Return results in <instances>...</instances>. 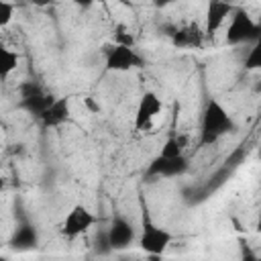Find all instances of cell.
Wrapping results in <instances>:
<instances>
[{"mask_svg":"<svg viewBox=\"0 0 261 261\" xmlns=\"http://www.w3.org/2000/svg\"><path fill=\"white\" fill-rule=\"evenodd\" d=\"M243 67L247 71H257L261 67V41H255L251 43L245 59H243Z\"/></svg>","mask_w":261,"mask_h":261,"instance_id":"obj_16","label":"cell"},{"mask_svg":"<svg viewBox=\"0 0 261 261\" xmlns=\"http://www.w3.org/2000/svg\"><path fill=\"white\" fill-rule=\"evenodd\" d=\"M8 245L14 251L35 249L39 245V230H37V226L33 222H20V224H16V228H14Z\"/></svg>","mask_w":261,"mask_h":261,"instance_id":"obj_13","label":"cell"},{"mask_svg":"<svg viewBox=\"0 0 261 261\" xmlns=\"http://www.w3.org/2000/svg\"><path fill=\"white\" fill-rule=\"evenodd\" d=\"M139 241V247L143 253L151 255V257H159L165 253V249L171 245L173 241V234L167 230V228H161L157 226L151 216H149V210H143V218H141V234L137 237Z\"/></svg>","mask_w":261,"mask_h":261,"instance_id":"obj_3","label":"cell"},{"mask_svg":"<svg viewBox=\"0 0 261 261\" xmlns=\"http://www.w3.org/2000/svg\"><path fill=\"white\" fill-rule=\"evenodd\" d=\"M106 239L112 251H122V249H128L137 241V228L133 226L128 218L116 214L110 220V226L106 228Z\"/></svg>","mask_w":261,"mask_h":261,"instance_id":"obj_9","label":"cell"},{"mask_svg":"<svg viewBox=\"0 0 261 261\" xmlns=\"http://www.w3.org/2000/svg\"><path fill=\"white\" fill-rule=\"evenodd\" d=\"M4 188H6V179H4V177H0V192H2Z\"/></svg>","mask_w":261,"mask_h":261,"instance_id":"obj_22","label":"cell"},{"mask_svg":"<svg viewBox=\"0 0 261 261\" xmlns=\"http://www.w3.org/2000/svg\"><path fill=\"white\" fill-rule=\"evenodd\" d=\"M114 43L118 45H126V47H135V35L126 24H116L114 27Z\"/></svg>","mask_w":261,"mask_h":261,"instance_id":"obj_17","label":"cell"},{"mask_svg":"<svg viewBox=\"0 0 261 261\" xmlns=\"http://www.w3.org/2000/svg\"><path fill=\"white\" fill-rule=\"evenodd\" d=\"M14 18V4L8 0H0V29L8 27Z\"/></svg>","mask_w":261,"mask_h":261,"instance_id":"obj_18","label":"cell"},{"mask_svg":"<svg viewBox=\"0 0 261 261\" xmlns=\"http://www.w3.org/2000/svg\"><path fill=\"white\" fill-rule=\"evenodd\" d=\"M177 0H153V6L155 8H167V6H171V4H175Z\"/></svg>","mask_w":261,"mask_h":261,"instance_id":"obj_20","label":"cell"},{"mask_svg":"<svg viewBox=\"0 0 261 261\" xmlns=\"http://www.w3.org/2000/svg\"><path fill=\"white\" fill-rule=\"evenodd\" d=\"M33 6H49V4H53L55 0H29Z\"/></svg>","mask_w":261,"mask_h":261,"instance_id":"obj_21","label":"cell"},{"mask_svg":"<svg viewBox=\"0 0 261 261\" xmlns=\"http://www.w3.org/2000/svg\"><path fill=\"white\" fill-rule=\"evenodd\" d=\"M18 92H20V102H18V106H20L22 110H27L29 114L37 116V118H39V114L51 104V100L55 98V96L47 94V92H45L39 84H35V82H24V84H20Z\"/></svg>","mask_w":261,"mask_h":261,"instance_id":"obj_8","label":"cell"},{"mask_svg":"<svg viewBox=\"0 0 261 261\" xmlns=\"http://www.w3.org/2000/svg\"><path fill=\"white\" fill-rule=\"evenodd\" d=\"M104 63L108 71H130L143 67L145 59L135 47L112 43L104 47Z\"/></svg>","mask_w":261,"mask_h":261,"instance_id":"obj_4","label":"cell"},{"mask_svg":"<svg viewBox=\"0 0 261 261\" xmlns=\"http://www.w3.org/2000/svg\"><path fill=\"white\" fill-rule=\"evenodd\" d=\"M188 169H190V161H188L186 155H179V157H161V155H157L149 163V167L145 171V177H149L151 181L171 179V177L184 175Z\"/></svg>","mask_w":261,"mask_h":261,"instance_id":"obj_7","label":"cell"},{"mask_svg":"<svg viewBox=\"0 0 261 261\" xmlns=\"http://www.w3.org/2000/svg\"><path fill=\"white\" fill-rule=\"evenodd\" d=\"M69 112H71V100L67 96H57L39 114V120H41V124L45 128H57L69 118Z\"/></svg>","mask_w":261,"mask_h":261,"instance_id":"obj_12","label":"cell"},{"mask_svg":"<svg viewBox=\"0 0 261 261\" xmlns=\"http://www.w3.org/2000/svg\"><path fill=\"white\" fill-rule=\"evenodd\" d=\"M77 8H90L94 4H102V2H108V0H71Z\"/></svg>","mask_w":261,"mask_h":261,"instance_id":"obj_19","label":"cell"},{"mask_svg":"<svg viewBox=\"0 0 261 261\" xmlns=\"http://www.w3.org/2000/svg\"><path fill=\"white\" fill-rule=\"evenodd\" d=\"M16 65H18L16 51H12L0 43V82H6L10 77V73L16 69Z\"/></svg>","mask_w":261,"mask_h":261,"instance_id":"obj_14","label":"cell"},{"mask_svg":"<svg viewBox=\"0 0 261 261\" xmlns=\"http://www.w3.org/2000/svg\"><path fill=\"white\" fill-rule=\"evenodd\" d=\"M232 10H234V4L228 0H208L206 12H204V27H202L204 37L212 39L222 29V24L228 20Z\"/></svg>","mask_w":261,"mask_h":261,"instance_id":"obj_10","label":"cell"},{"mask_svg":"<svg viewBox=\"0 0 261 261\" xmlns=\"http://www.w3.org/2000/svg\"><path fill=\"white\" fill-rule=\"evenodd\" d=\"M186 145H188V135H171L163 143L159 155L161 157H179V155H184Z\"/></svg>","mask_w":261,"mask_h":261,"instance_id":"obj_15","label":"cell"},{"mask_svg":"<svg viewBox=\"0 0 261 261\" xmlns=\"http://www.w3.org/2000/svg\"><path fill=\"white\" fill-rule=\"evenodd\" d=\"M161 110H163V102H161V98H159L155 92H151V90L143 92L141 98H139L135 116H133V128H135L137 133H145V130H149L151 124L155 122V118L161 114Z\"/></svg>","mask_w":261,"mask_h":261,"instance_id":"obj_6","label":"cell"},{"mask_svg":"<svg viewBox=\"0 0 261 261\" xmlns=\"http://www.w3.org/2000/svg\"><path fill=\"white\" fill-rule=\"evenodd\" d=\"M204 29L198 22H188L171 33V45L175 49H200L204 45Z\"/></svg>","mask_w":261,"mask_h":261,"instance_id":"obj_11","label":"cell"},{"mask_svg":"<svg viewBox=\"0 0 261 261\" xmlns=\"http://www.w3.org/2000/svg\"><path fill=\"white\" fill-rule=\"evenodd\" d=\"M224 41H226V45H243V43L251 45L255 41H261V29H259L257 20L245 8L234 6V10L228 16Z\"/></svg>","mask_w":261,"mask_h":261,"instance_id":"obj_2","label":"cell"},{"mask_svg":"<svg viewBox=\"0 0 261 261\" xmlns=\"http://www.w3.org/2000/svg\"><path fill=\"white\" fill-rule=\"evenodd\" d=\"M234 128H237V124H234L232 116L228 114V110L216 98H210L202 112L198 143H200V147H210V145L218 143L222 137L234 133Z\"/></svg>","mask_w":261,"mask_h":261,"instance_id":"obj_1","label":"cell"},{"mask_svg":"<svg viewBox=\"0 0 261 261\" xmlns=\"http://www.w3.org/2000/svg\"><path fill=\"white\" fill-rule=\"evenodd\" d=\"M94 224H96V216L92 214V210L84 204H75L63 216V220L59 224V232L65 239H77V237L86 234Z\"/></svg>","mask_w":261,"mask_h":261,"instance_id":"obj_5","label":"cell"}]
</instances>
